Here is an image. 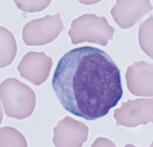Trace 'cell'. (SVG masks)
I'll return each instance as SVG.
<instances>
[{"mask_svg":"<svg viewBox=\"0 0 153 147\" xmlns=\"http://www.w3.org/2000/svg\"><path fill=\"white\" fill-rule=\"evenodd\" d=\"M127 88L136 96H153V64L145 61L135 62L126 71Z\"/></svg>","mask_w":153,"mask_h":147,"instance_id":"cell-9","label":"cell"},{"mask_svg":"<svg viewBox=\"0 0 153 147\" xmlns=\"http://www.w3.org/2000/svg\"><path fill=\"white\" fill-rule=\"evenodd\" d=\"M91 147H117L116 144L112 140H110L105 137H98Z\"/></svg>","mask_w":153,"mask_h":147,"instance_id":"cell-14","label":"cell"},{"mask_svg":"<svg viewBox=\"0 0 153 147\" xmlns=\"http://www.w3.org/2000/svg\"><path fill=\"white\" fill-rule=\"evenodd\" d=\"M52 0H13L18 9L25 13H36L45 10Z\"/></svg>","mask_w":153,"mask_h":147,"instance_id":"cell-13","label":"cell"},{"mask_svg":"<svg viewBox=\"0 0 153 147\" xmlns=\"http://www.w3.org/2000/svg\"><path fill=\"white\" fill-rule=\"evenodd\" d=\"M115 29L104 16L94 14H85L73 20L68 35L73 44L93 42L106 46L113 39Z\"/></svg>","mask_w":153,"mask_h":147,"instance_id":"cell-3","label":"cell"},{"mask_svg":"<svg viewBox=\"0 0 153 147\" xmlns=\"http://www.w3.org/2000/svg\"><path fill=\"white\" fill-rule=\"evenodd\" d=\"M153 10L149 0H117L111 16L123 29H128Z\"/></svg>","mask_w":153,"mask_h":147,"instance_id":"cell-8","label":"cell"},{"mask_svg":"<svg viewBox=\"0 0 153 147\" xmlns=\"http://www.w3.org/2000/svg\"><path fill=\"white\" fill-rule=\"evenodd\" d=\"M81 4H84V5H93V4L99 3L102 0H79Z\"/></svg>","mask_w":153,"mask_h":147,"instance_id":"cell-15","label":"cell"},{"mask_svg":"<svg viewBox=\"0 0 153 147\" xmlns=\"http://www.w3.org/2000/svg\"><path fill=\"white\" fill-rule=\"evenodd\" d=\"M124 147H136L135 145H133V144H126Z\"/></svg>","mask_w":153,"mask_h":147,"instance_id":"cell-17","label":"cell"},{"mask_svg":"<svg viewBox=\"0 0 153 147\" xmlns=\"http://www.w3.org/2000/svg\"><path fill=\"white\" fill-rule=\"evenodd\" d=\"M149 147H153V140H152V142H151V144H150V146Z\"/></svg>","mask_w":153,"mask_h":147,"instance_id":"cell-18","label":"cell"},{"mask_svg":"<svg viewBox=\"0 0 153 147\" xmlns=\"http://www.w3.org/2000/svg\"><path fill=\"white\" fill-rule=\"evenodd\" d=\"M89 129L83 122L65 116L54 128L53 142L56 147H81L87 140Z\"/></svg>","mask_w":153,"mask_h":147,"instance_id":"cell-7","label":"cell"},{"mask_svg":"<svg viewBox=\"0 0 153 147\" xmlns=\"http://www.w3.org/2000/svg\"><path fill=\"white\" fill-rule=\"evenodd\" d=\"M2 119H3V112H2V108H1V105H0V124H1Z\"/></svg>","mask_w":153,"mask_h":147,"instance_id":"cell-16","label":"cell"},{"mask_svg":"<svg viewBox=\"0 0 153 147\" xmlns=\"http://www.w3.org/2000/svg\"><path fill=\"white\" fill-rule=\"evenodd\" d=\"M52 65V58L44 52L31 51L23 56L17 70L24 79L36 86H40L49 76Z\"/></svg>","mask_w":153,"mask_h":147,"instance_id":"cell-6","label":"cell"},{"mask_svg":"<svg viewBox=\"0 0 153 147\" xmlns=\"http://www.w3.org/2000/svg\"><path fill=\"white\" fill-rule=\"evenodd\" d=\"M17 52V44L13 33L0 26V68L10 65Z\"/></svg>","mask_w":153,"mask_h":147,"instance_id":"cell-10","label":"cell"},{"mask_svg":"<svg viewBox=\"0 0 153 147\" xmlns=\"http://www.w3.org/2000/svg\"><path fill=\"white\" fill-rule=\"evenodd\" d=\"M0 100L5 115L16 119H25L35 111L36 93L16 78H8L0 84Z\"/></svg>","mask_w":153,"mask_h":147,"instance_id":"cell-2","label":"cell"},{"mask_svg":"<svg viewBox=\"0 0 153 147\" xmlns=\"http://www.w3.org/2000/svg\"><path fill=\"white\" fill-rule=\"evenodd\" d=\"M0 147H28L27 140L16 128L5 126L0 128Z\"/></svg>","mask_w":153,"mask_h":147,"instance_id":"cell-12","label":"cell"},{"mask_svg":"<svg viewBox=\"0 0 153 147\" xmlns=\"http://www.w3.org/2000/svg\"><path fill=\"white\" fill-rule=\"evenodd\" d=\"M60 13L54 16H45L26 23L22 30V39L27 45H45L55 40L63 31Z\"/></svg>","mask_w":153,"mask_h":147,"instance_id":"cell-4","label":"cell"},{"mask_svg":"<svg viewBox=\"0 0 153 147\" xmlns=\"http://www.w3.org/2000/svg\"><path fill=\"white\" fill-rule=\"evenodd\" d=\"M118 126L137 127L153 123V98H138L128 100L114 112Z\"/></svg>","mask_w":153,"mask_h":147,"instance_id":"cell-5","label":"cell"},{"mask_svg":"<svg viewBox=\"0 0 153 147\" xmlns=\"http://www.w3.org/2000/svg\"><path fill=\"white\" fill-rule=\"evenodd\" d=\"M139 44L142 50L153 59V16L142 22L139 28Z\"/></svg>","mask_w":153,"mask_h":147,"instance_id":"cell-11","label":"cell"},{"mask_svg":"<svg viewBox=\"0 0 153 147\" xmlns=\"http://www.w3.org/2000/svg\"><path fill=\"white\" fill-rule=\"evenodd\" d=\"M52 86L65 110L86 120L106 116L123 93L117 64L106 52L92 46L72 49L62 56Z\"/></svg>","mask_w":153,"mask_h":147,"instance_id":"cell-1","label":"cell"}]
</instances>
